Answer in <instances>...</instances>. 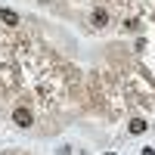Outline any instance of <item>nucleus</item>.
<instances>
[{
	"label": "nucleus",
	"instance_id": "1",
	"mask_svg": "<svg viewBox=\"0 0 155 155\" xmlns=\"http://www.w3.org/2000/svg\"><path fill=\"white\" fill-rule=\"evenodd\" d=\"M12 121H16L19 127H31V121H34V115H31L28 109H16V112H12Z\"/></svg>",
	"mask_w": 155,
	"mask_h": 155
},
{
	"label": "nucleus",
	"instance_id": "4",
	"mask_svg": "<svg viewBox=\"0 0 155 155\" xmlns=\"http://www.w3.org/2000/svg\"><path fill=\"white\" fill-rule=\"evenodd\" d=\"M130 134H134V137L146 134V121H143V118H134V121H130Z\"/></svg>",
	"mask_w": 155,
	"mask_h": 155
},
{
	"label": "nucleus",
	"instance_id": "5",
	"mask_svg": "<svg viewBox=\"0 0 155 155\" xmlns=\"http://www.w3.org/2000/svg\"><path fill=\"white\" fill-rule=\"evenodd\" d=\"M143 155H155V152H152V149H143Z\"/></svg>",
	"mask_w": 155,
	"mask_h": 155
},
{
	"label": "nucleus",
	"instance_id": "3",
	"mask_svg": "<svg viewBox=\"0 0 155 155\" xmlns=\"http://www.w3.org/2000/svg\"><path fill=\"white\" fill-rule=\"evenodd\" d=\"M93 25H96V28H106V25H109V12L106 9H93Z\"/></svg>",
	"mask_w": 155,
	"mask_h": 155
},
{
	"label": "nucleus",
	"instance_id": "2",
	"mask_svg": "<svg viewBox=\"0 0 155 155\" xmlns=\"http://www.w3.org/2000/svg\"><path fill=\"white\" fill-rule=\"evenodd\" d=\"M0 22L9 25V28H16V25H19V12H12V9H0Z\"/></svg>",
	"mask_w": 155,
	"mask_h": 155
}]
</instances>
